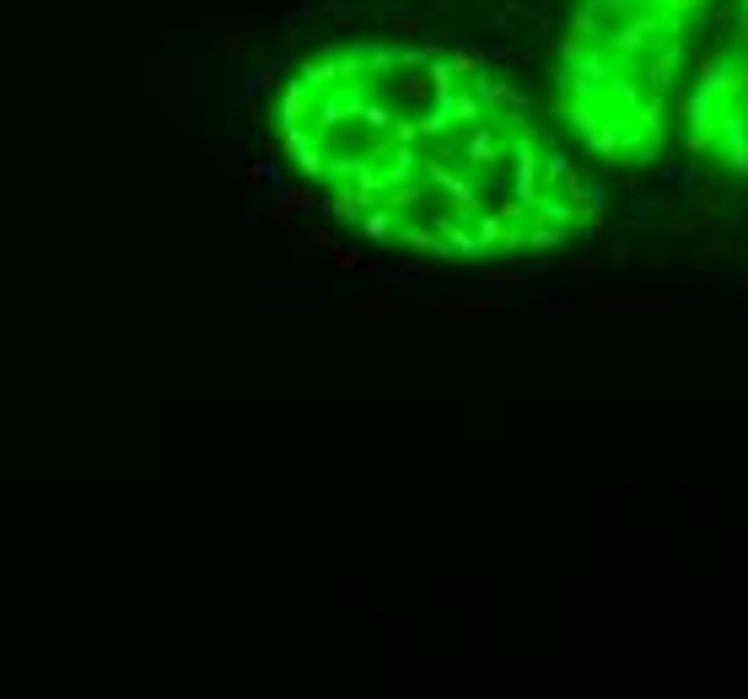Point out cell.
Segmentation results:
<instances>
[{
    "label": "cell",
    "mask_w": 748,
    "mask_h": 699,
    "mask_svg": "<svg viewBox=\"0 0 748 699\" xmlns=\"http://www.w3.org/2000/svg\"><path fill=\"white\" fill-rule=\"evenodd\" d=\"M705 0H587L576 70V114L609 151H630L662 124V92L684 55V27Z\"/></svg>",
    "instance_id": "2"
},
{
    "label": "cell",
    "mask_w": 748,
    "mask_h": 699,
    "mask_svg": "<svg viewBox=\"0 0 748 699\" xmlns=\"http://www.w3.org/2000/svg\"><path fill=\"white\" fill-rule=\"evenodd\" d=\"M291 140L345 210L415 248H512L566 210L549 188L571 173L549 135L442 55L361 49L307 70Z\"/></svg>",
    "instance_id": "1"
}]
</instances>
